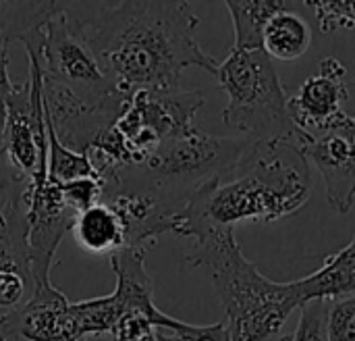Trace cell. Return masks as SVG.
<instances>
[{
    "instance_id": "cell-1",
    "label": "cell",
    "mask_w": 355,
    "mask_h": 341,
    "mask_svg": "<svg viewBox=\"0 0 355 341\" xmlns=\"http://www.w3.org/2000/svg\"><path fill=\"white\" fill-rule=\"evenodd\" d=\"M104 73L123 96L181 85L189 67L216 75L218 63L198 42L189 2H69Z\"/></svg>"
},
{
    "instance_id": "cell-2",
    "label": "cell",
    "mask_w": 355,
    "mask_h": 341,
    "mask_svg": "<svg viewBox=\"0 0 355 341\" xmlns=\"http://www.w3.org/2000/svg\"><path fill=\"white\" fill-rule=\"evenodd\" d=\"M312 196V165L291 142H252L227 173L202 183L175 217L173 235L200 238L237 223H279Z\"/></svg>"
},
{
    "instance_id": "cell-3",
    "label": "cell",
    "mask_w": 355,
    "mask_h": 341,
    "mask_svg": "<svg viewBox=\"0 0 355 341\" xmlns=\"http://www.w3.org/2000/svg\"><path fill=\"white\" fill-rule=\"evenodd\" d=\"M189 267L208 269L225 308L229 341H268L281 335L291 313L304 306L295 281L279 283L245 258L235 229H212L185 252Z\"/></svg>"
},
{
    "instance_id": "cell-4",
    "label": "cell",
    "mask_w": 355,
    "mask_h": 341,
    "mask_svg": "<svg viewBox=\"0 0 355 341\" xmlns=\"http://www.w3.org/2000/svg\"><path fill=\"white\" fill-rule=\"evenodd\" d=\"M216 79L229 96L223 123L252 142H291L302 146L310 133L302 131L289 113V98L272 58L262 50L231 48L218 63Z\"/></svg>"
},
{
    "instance_id": "cell-5",
    "label": "cell",
    "mask_w": 355,
    "mask_h": 341,
    "mask_svg": "<svg viewBox=\"0 0 355 341\" xmlns=\"http://www.w3.org/2000/svg\"><path fill=\"white\" fill-rule=\"evenodd\" d=\"M252 146L248 138L210 135L198 127L164 142L141 165L125 167L129 175L154 188L179 208L206 181L233 169Z\"/></svg>"
},
{
    "instance_id": "cell-6",
    "label": "cell",
    "mask_w": 355,
    "mask_h": 341,
    "mask_svg": "<svg viewBox=\"0 0 355 341\" xmlns=\"http://www.w3.org/2000/svg\"><path fill=\"white\" fill-rule=\"evenodd\" d=\"M204 102L202 92L183 90L181 85L131 94L123 115L114 123L129 156V167L141 165L164 142L193 131V117Z\"/></svg>"
},
{
    "instance_id": "cell-7",
    "label": "cell",
    "mask_w": 355,
    "mask_h": 341,
    "mask_svg": "<svg viewBox=\"0 0 355 341\" xmlns=\"http://www.w3.org/2000/svg\"><path fill=\"white\" fill-rule=\"evenodd\" d=\"M42 69L46 79L67 88L89 104H104L123 96L104 73L89 42L71 15L69 2H62L60 10L54 13L44 27Z\"/></svg>"
},
{
    "instance_id": "cell-8",
    "label": "cell",
    "mask_w": 355,
    "mask_h": 341,
    "mask_svg": "<svg viewBox=\"0 0 355 341\" xmlns=\"http://www.w3.org/2000/svg\"><path fill=\"white\" fill-rule=\"evenodd\" d=\"M102 202L114 210L125 231V248L146 250L164 233H173L175 217L181 210L154 188L119 169L104 177Z\"/></svg>"
},
{
    "instance_id": "cell-9",
    "label": "cell",
    "mask_w": 355,
    "mask_h": 341,
    "mask_svg": "<svg viewBox=\"0 0 355 341\" xmlns=\"http://www.w3.org/2000/svg\"><path fill=\"white\" fill-rule=\"evenodd\" d=\"M27 215L29 263L35 283L50 281V269L56 263V250L62 238L73 231L77 215L67 206L60 183L50 177L29 181L23 192Z\"/></svg>"
},
{
    "instance_id": "cell-10",
    "label": "cell",
    "mask_w": 355,
    "mask_h": 341,
    "mask_svg": "<svg viewBox=\"0 0 355 341\" xmlns=\"http://www.w3.org/2000/svg\"><path fill=\"white\" fill-rule=\"evenodd\" d=\"M345 75V65L335 56H327L320 60L318 73L310 75L297 94L289 98L291 119L302 131L314 138L335 131L355 138L352 117L343 108L349 98Z\"/></svg>"
},
{
    "instance_id": "cell-11",
    "label": "cell",
    "mask_w": 355,
    "mask_h": 341,
    "mask_svg": "<svg viewBox=\"0 0 355 341\" xmlns=\"http://www.w3.org/2000/svg\"><path fill=\"white\" fill-rule=\"evenodd\" d=\"M42 92L48 125L62 146L79 154H85L119 121L129 100L127 96H116L104 104H89L46 77Z\"/></svg>"
},
{
    "instance_id": "cell-12",
    "label": "cell",
    "mask_w": 355,
    "mask_h": 341,
    "mask_svg": "<svg viewBox=\"0 0 355 341\" xmlns=\"http://www.w3.org/2000/svg\"><path fill=\"white\" fill-rule=\"evenodd\" d=\"M73 302L52 281L35 283L31 298L0 317V341H81Z\"/></svg>"
},
{
    "instance_id": "cell-13",
    "label": "cell",
    "mask_w": 355,
    "mask_h": 341,
    "mask_svg": "<svg viewBox=\"0 0 355 341\" xmlns=\"http://www.w3.org/2000/svg\"><path fill=\"white\" fill-rule=\"evenodd\" d=\"M310 165L322 175L327 200L339 215H347L355 202V138L347 133L310 135L300 146Z\"/></svg>"
},
{
    "instance_id": "cell-14",
    "label": "cell",
    "mask_w": 355,
    "mask_h": 341,
    "mask_svg": "<svg viewBox=\"0 0 355 341\" xmlns=\"http://www.w3.org/2000/svg\"><path fill=\"white\" fill-rule=\"evenodd\" d=\"M295 283L304 304L312 300H335L355 294V231L352 242L341 252L327 256L318 271L297 279Z\"/></svg>"
},
{
    "instance_id": "cell-15",
    "label": "cell",
    "mask_w": 355,
    "mask_h": 341,
    "mask_svg": "<svg viewBox=\"0 0 355 341\" xmlns=\"http://www.w3.org/2000/svg\"><path fill=\"white\" fill-rule=\"evenodd\" d=\"M73 238L89 254H114L125 248V231L110 206L104 202L81 213L73 225Z\"/></svg>"
},
{
    "instance_id": "cell-16",
    "label": "cell",
    "mask_w": 355,
    "mask_h": 341,
    "mask_svg": "<svg viewBox=\"0 0 355 341\" xmlns=\"http://www.w3.org/2000/svg\"><path fill=\"white\" fill-rule=\"evenodd\" d=\"M287 0H227L225 6L231 13L235 27V44L237 50H258L262 48V38L268 21L289 8Z\"/></svg>"
},
{
    "instance_id": "cell-17",
    "label": "cell",
    "mask_w": 355,
    "mask_h": 341,
    "mask_svg": "<svg viewBox=\"0 0 355 341\" xmlns=\"http://www.w3.org/2000/svg\"><path fill=\"white\" fill-rule=\"evenodd\" d=\"M312 44V29L310 25L289 8L277 13L262 38V50L270 58L279 60H297L306 54Z\"/></svg>"
},
{
    "instance_id": "cell-18",
    "label": "cell",
    "mask_w": 355,
    "mask_h": 341,
    "mask_svg": "<svg viewBox=\"0 0 355 341\" xmlns=\"http://www.w3.org/2000/svg\"><path fill=\"white\" fill-rule=\"evenodd\" d=\"M2 273H21L33 277L23 196L0 213V275Z\"/></svg>"
},
{
    "instance_id": "cell-19",
    "label": "cell",
    "mask_w": 355,
    "mask_h": 341,
    "mask_svg": "<svg viewBox=\"0 0 355 341\" xmlns=\"http://www.w3.org/2000/svg\"><path fill=\"white\" fill-rule=\"evenodd\" d=\"M62 2H0V29L8 42H21L27 33L46 27Z\"/></svg>"
},
{
    "instance_id": "cell-20",
    "label": "cell",
    "mask_w": 355,
    "mask_h": 341,
    "mask_svg": "<svg viewBox=\"0 0 355 341\" xmlns=\"http://www.w3.org/2000/svg\"><path fill=\"white\" fill-rule=\"evenodd\" d=\"M46 133H48V177L52 181L64 183L81 177H98L94 173V167L85 154L73 152L67 146H62L52 131V127L46 121Z\"/></svg>"
},
{
    "instance_id": "cell-21",
    "label": "cell",
    "mask_w": 355,
    "mask_h": 341,
    "mask_svg": "<svg viewBox=\"0 0 355 341\" xmlns=\"http://www.w3.org/2000/svg\"><path fill=\"white\" fill-rule=\"evenodd\" d=\"M316 15L322 33H333L339 27H355V0H306Z\"/></svg>"
},
{
    "instance_id": "cell-22",
    "label": "cell",
    "mask_w": 355,
    "mask_h": 341,
    "mask_svg": "<svg viewBox=\"0 0 355 341\" xmlns=\"http://www.w3.org/2000/svg\"><path fill=\"white\" fill-rule=\"evenodd\" d=\"M327 310L329 300H312L300 308L295 329L283 341H329L327 338Z\"/></svg>"
},
{
    "instance_id": "cell-23",
    "label": "cell",
    "mask_w": 355,
    "mask_h": 341,
    "mask_svg": "<svg viewBox=\"0 0 355 341\" xmlns=\"http://www.w3.org/2000/svg\"><path fill=\"white\" fill-rule=\"evenodd\" d=\"M60 192H62L67 206L79 217L81 213L102 202L104 181L100 177H81V179L60 183Z\"/></svg>"
},
{
    "instance_id": "cell-24",
    "label": "cell",
    "mask_w": 355,
    "mask_h": 341,
    "mask_svg": "<svg viewBox=\"0 0 355 341\" xmlns=\"http://www.w3.org/2000/svg\"><path fill=\"white\" fill-rule=\"evenodd\" d=\"M327 338L329 341H355V294L329 300Z\"/></svg>"
},
{
    "instance_id": "cell-25",
    "label": "cell",
    "mask_w": 355,
    "mask_h": 341,
    "mask_svg": "<svg viewBox=\"0 0 355 341\" xmlns=\"http://www.w3.org/2000/svg\"><path fill=\"white\" fill-rule=\"evenodd\" d=\"M156 341H229L225 323L214 325H191L187 323L183 329H164L156 327Z\"/></svg>"
},
{
    "instance_id": "cell-26",
    "label": "cell",
    "mask_w": 355,
    "mask_h": 341,
    "mask_svg": "<svg viewBox=\"0 0 355 341\" xmlns=\"http://www.w3.org/2000/svg\"><path fill=\"white\" fill-rule=\"evenodd\" d=\"M35 281L29 275L21 273H2L0 275V306L15 310L25 304L33 294Z\"/></svg>"
},
{
    "instance_id": "cell-27",
    "label": "cell",
    "mask_w": 355,
    "mask_h": 341,
    "mask_svg": "<svg viewBox=\"0 0 355 341\" xmlns=\"http://www.w3.org/2000/svg\"><path fill=\"white\" fill-rule=\"evenodd\" d=\"M110 341H156V327L144 313H129L110 331Z\"/></svg>"
},
{
    "instance_id": "cell-28",
    "label": "cell",
    "mask_w": 355,
    "mask_h": 341,
    "mask_svg": "<svg viewBox=\"0 0 355 341\" xmlns=\"http://www.w3.org/2000/svg\"><path fill=\"white\" fill-rule=\"evenodd\" d=\"M8 40L0 29V160L4 158L2 154V142H4V125H6V106L8 98L15 92V85L8 75Z\"/></svg>"
},
{
    "instance_id": "cell-29",
    "label": "cell",
    "mask_w": 355,
    "mask_h": 341,
    "mask_svg": "<svg viewBox=\"0 0 355 341\" xmlns=\"http://www.w3.org/2000/svg\"><path fill=\"white\" fill-rule=\"evenodd\" d=\"M27 179H23L10 165L6 158L0 160V213L6 210L12 202L21 200L25 188H27Z\"/></svg>"
},
{
    "instance_id": "cell-30",
    "label": "cell",
    "mask_w": 355,
    "mask_h": 341,
    "mask_svg": "<svg viewBox=\"0 0 355 341\" xmlns=\"http://www.w3.org/2000/svg\"><path fill=\"white\" fill-rule=\"evenodd\" d=\"M81 341H110V338L108 335H96V338H85Z\"/></svg>"
},
{
    "instance_id": "cell-31",
    "label": "cell",
    "mask_w": 355,
    "mask_h": 341,
    "mask_svg": "<svg viewBox=\"0 0 355 341\" xmlns=\"http://www.w3.org/2000/svg\"><path fill=\"white\" fill-rule=\"evenodd\" d=\"M352 129H354L355 133V117H352Z\"/></svg>"
}]
</instances>
